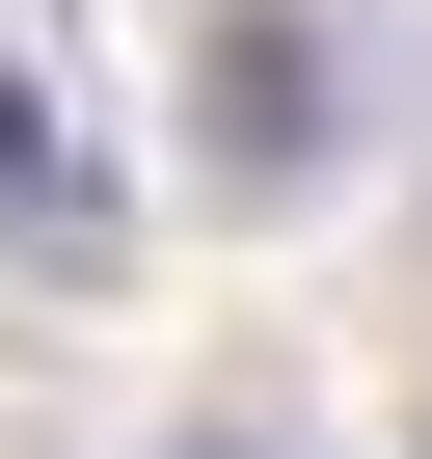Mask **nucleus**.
<instances>
[{
	"label": "nucleus",
	"instance_id": "obj_3",
	"mask_svg": "<svg viewBox=\"0 0 432 459\" xmlns=\"http://www.w3.org/2000/svg\"><path fill=\"white\" fill-rule=\"evenodd\" d=\"M162 459H298V432H162Z\"/></svg>",
	"mask_w": 432,
	"mask_h": 459
},
{
	"label": "nucleus",
	"instance_id": "obj_2",
	"mask_svg": "<svg viewBox=\"0 0 432 459\" xmlns=\"http://www.w3.org/2000/svg\"><path fill=\"white\" fill-rule=\"evenodd\" d=\"M0 244H28V271H108L135 244V189H108V135L28 82V55H0Z\"/></svg>",
	"mask_w": 432,
	"mask_h": 459
},
{
	"label": "nucleus",
	"instance_id": "obj_1",
	"mask_svg": "<svg viewBox=\"0 0 432 459\" xmlns=\"http://www.w3.org/2000/svg\"><path fill=\"white\" fill-rule=\"evenodd\" d=\"M189 135H216V189H324V28L298 0H244V28L189 55Z\"/></svg>",
	"mask_w": 432,
	"mask_h": 459
}]
</instances>
